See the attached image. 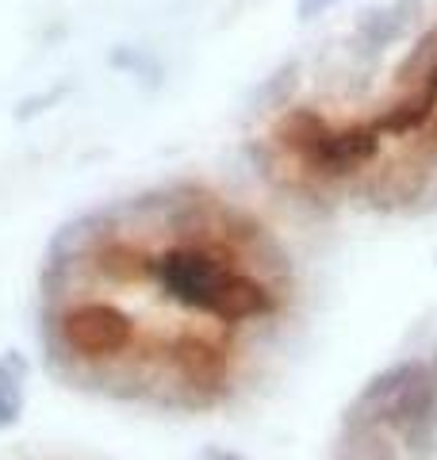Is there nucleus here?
<instances>
[{"label":"nucleus","instance_id":"obj_16","mask_svg":"<svg viewBox=\"0 0 437 460\" xmlns=\"http://www.w3.org/2000/svg\"><path fill=\"white\" fill-rule=\"evenodd\" d=\"M399 453L406 460H437V407L399 434Z\"/></svg>","mask_w":437,"mask_h":460},{"label":"nucleus","instance_id":"obj_9","mask_svg":"<svg viewBox=\"0 0 437 460\" xmlns=\"http://www.w3.org/2000/svg\"><path fill=\"white\" fill-rule=\"evenodd\" d=\"M418 12H422V0H396L391 8H369L357 20V35L369 50H384L411 31Z\"/></svg>","mask_w":437,"mask_h":460},{"label":"nucleus","instance_id":"obj_7","mask_svg":"<svg viewBox=\"0 0 437 460\" xmlns=\"http://www.w3.org/2000/svg\"><path fill=\"white\" fill-rule=\"evenodd\" d=\"M85 261L108 284H135L142 277H150V253H142L135 242L120 238V234H104L85 253Z\"/></svg>","mask_w":437,"mask_h":460},{"label":"nucleus","instance_id":"obj_21","mask_svg":"<svg viewBox=\"0 0 437 460\" xmlns=\"http://www.w3.org/2000/svg\"><path fill=\"white\" fill-rule=\"evenodd\" d=\"M422 89H430V93L437 96V66L430 69V77H426V81H422Z\"/></svg>","mask_w":437,"mask_h":460},{"label":"nucleus","instance_id":"obj_14","mask_svg":"<svg viewBox=\"0 0 437 460\" xmlns=\"http://www.w3.org/2000/svg\"><path fill=\"white\" fill-rule=\"evenodd\" d=\"M296 89H299V62H296V58H288V62H281V66H276L272 74L254 89L250 108H257V111L288 108L291 96H296Z\"/></svg>","mask_w":437,"mask_h":460},{"label":"nucleus","instance_id":"obj_20","mask_svg":"<svg viewBox=\"0 0 437 460\" xmlns=\"http://www.w3.org/2000/svg\"><path fill=\"white\" fill-rule=\"evenodd\" d=\"M203 460H245V456L230 453V449H208V453H203Z\"/></svg>","mask_w":437,"mask_h":460},{"label":"nucleus","instance_id":"obj_13","mask_svg":"<svg viewBox=\"0 0 437 460\" xmlns=\"http://www.w3.org/2000/svg\"><path fill=\"white\" fill-rule=\"evenodd\" d=\"M27 376H31V365L23 353H0V434L20 422L27 402Z\"/></svg>","mask_w":437,"mask_h":460},{"label":"nucleus","instance_id":"obj_4","mask_svg":"<svg viewBox=\"0 0 437 460\" xmlns=\"http://www.w3.org/2000/svg\"><path fill=\"white\" fill-rule=\"evenodd\" d=\"M376 154H380V131L372 123H353L342 131L330 127V135L308 154V169L323 172V177H349L376 162Z\"/></svg>","mask_w":437,"mask_h":460},{"label":"nucleus","instance_id":"obj_17","mask_svg":"<svg viewBox=\"0 0 437 460\" xmlns=\"http://www.w3.org/2000/svg\"><path fill=\"white\" fill-rule=\"evenodd\" d=\"M108 62H111L115 69H127V74H135L138 81H142V77L150 81V84L162 81V62H157L150 50H142V47H120V50H111Z\"/></svg>","mask_w":437,"mask_h":460},{"label":"nucleus","instance_id":"obj_23","mask_svg":"<svg viewBox=\"0 0 437 460\" xmlns=\"http://www.w3.org/2000/svg\"><path fill=\"white\" fill-rule=\"evenodd\" d=\"M430 365H433V368H437V353H433V361H430Z\"/></svg>","mask_w":437,"mask_h":460},{"label":"nucleus","instance_id":"obj_15","mask_svg":"<svg viewBox=\"0 0 437 460\" xmlns=\"http://www.w3.org/2000/svg\"><path fill=\"white\" fill-rule=\"evenodd\" d=\"M437 66V27H430V31H422L418 42L411 47V54L403 58V62L396 66V84H418L430 77V69Z\"/></svg>","mask_w":437,"mask_h":460},{"label":"nucleus","instance_id":"obj_18","mask_svg":"<svg viewBox=\"0 0 437 460\" xmlns=\"http://www.w3.org/2000/svg\"><path fill=\"white\" fill-rule=\"evenodd\" d=\"M62 96H66V84H58V89H50V93H39V96H27L23 104L16 108V119H31V115H39V111L54 108Z\"/></svg>","mask_w":437,"mask_h":460},{"label":"nucleus","instance_id":"obj_12","mask_svg":"<svg viewBox=\"0 0 437 460\" xmlns=\"http://www.w3.org/2000/svg\"><path fill=\"white\" fill-rule=\"evenodd\" d=\"M334 460H399V445L384 426H342Z\"/></svg>","mask_w":437,"mask_h":460},{"label":"nucleus","instance_id":"obj_6","mask_svg":"<svg viewBox=\"0 0 437 460\" xmlns=\"http://www.w3.org/2000/svg\"><path fill=\"white\" fill-rule=\"evenodd\" d=\"M411 372H415V361H399V365L380 368V372H376V376L357 392V399L345 407L342 426H384L391 402H396L399 387L406 384V376H411Z\"/></svg>","mask_w":437,"mask_h":460},{"label":"nucleus","instance_id":"obj_10","mask_svg":"<svg viewBox=\"0 0 437 460\" xmlns=\"http://www.w3.org/2000/svg\"><path fill=\"white\" fill-rule=\"evenodd\" d=\"M272 135H276V142H281L288 154H296V157L308 162V154L330 135V123L315 108H288L281 119H276Z\"/></svg>","mask_w":437,"mask_h":460},{"label":"nucleus","instance_id":"obj_2","mask_svg":"<svg viewBox=\"0 0 437 460\" xmlns=\"http://www.w3.org/2000/svg\"><path fill=\"white\" fill-rule=\"evenodd\" d=\"M165 365L173 372V395L162 407H184V411H203L215 407L227 395L230 384V353L223 341H215L196 330H184L165 345Z\"/></svg>","mask_w":437,"mask_h":460},{"label":"nucleus","instance_id":"obj_19","mask_svg":"<svg viewBox=\"0 0 437 460\" xmlns=\"http://www.w3.org/2000/svg\"><path fill=\"white\" fill-rule=\"evenodd\" d=\"M338 0H296V20H303V23H311L315 16H323L326 8H334Z\"/></svg>","mask_w":437,"mask_h":460},{"label":"nucleus","instance_id":"obj_8","mask_svg":"<svg viewBox=\"0 0 437 460\" xmlns=\"http://www.w3.org/2000/svg\"><path fill=\"white\" fill-rule=\"evenodd\" d=\"M433 407H437V368L430 361H415V372L406 376V384L399 387L396 402H391V411L384 419V429H396V434H403L406 426H415L418 419H426Z\"/></svg>","mask_w":437,"mask_h":460},{"label":"nucleus","instance_id":"obj_3","mask_svg":"<svg viewBox=\"0 0 437 460\" xmlns=\"http://www.w3.org/2000/svg\"><path fill=\"white\" fill-rule=\"evenodd\" d=\"M230 272L235 265H230L223 242L218 246H169L150 257V277L157 280V288L173 304L200 314L215 311V299L230 280Z\"/></svg>","mask_w":437,"mask_h":460},{"label":"nucleus","instance_id":"obj_22","mask_svg":"<svg viewBox=\"0 0 437 460\" xmlns=\"http://www.w3.org/2000/svg\"><path fill=\"white\" fill-rule=\"evenodd\" d=\"M430 142H433V146H437V119L430 123Z\"/></svg>","mask_w":437,"mask_h":460},{"label":"nucleus","instance_id":"obj_1","mask_svg":"<svg viewBox=\"0 0 437 460\" xmlns=\"http://www.w3.org/2000/svg\"><path fill=\"white\" fill-rule=\"evenodd\" d=\"M135 338V319L123 307L108 304V299H81V304L54 307V314H47V330H42L47 365L62 376L73 365L123 361Z\"/></svg>","mask_w":437,"mask_h":460},{"label":"nucleus","instance_id":"obj_11","mask_svg":"<svg viewBox=\"0 0 437 460\" xmlns=\"http://www.w3.org/2000/svg\"><path fill=\"white\" fill-rule=\"evenodd\" d=\"M433 111H437V96L430 89H415V93H406L403 100H396L388 111L376 115V131L384 135H415L422 131V127H430L433 123Z\"/></svg>","mask_w":437,"mask_h":460},{"label":"nucleus","instance_id":"obj_5","mask_svg":"<svg viewBox=\"0 0 437 460\" xmlns=\"http://www.w3.org/2000/svg\"><path fill=\"white\" fill-rule=\"evenodd\" d=\"M281 307H284V299L269 280L235 269L215 299L211 319H218L223 326H238V323H254V319H272Z\"/></svg>","mask_w":437,"mask_h":460}]
</instances>
